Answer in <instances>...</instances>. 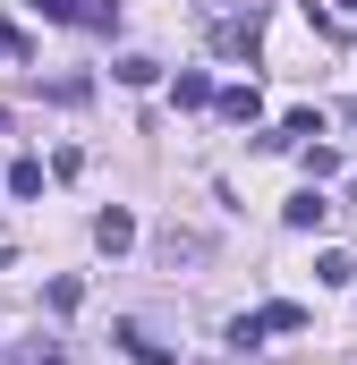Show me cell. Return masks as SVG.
<instances>
[{
	"label": "cell",
	"instance_id": "obj_14",
	"mask_svg": "<svg viewBox=\"0 0 357 365\" xmlns=\"http://www.w3.org/2000/svg\"><path fill=\"white\" fill-rule=\"evenodd\" d=\"M349 119H357V102H349Z\"/></svg>",
	"mask_w": 357,
	"mask_h": 365
},
{
	"label": "cell",
	"instance_id": "obj_11",
	"mask_svg": "<svg viewBox=\"0 0 357 365\" xmlns=\"http://www.w3.org/2000/svg\"><path fill=\"white\" fill-rule=\"evenodd\" d=\"M315 280H323V289H349L357 264H349V255H323V264H315Z\"/></svg>",
	"mask_w": 357,
	"mask_h": 365
},
{
	"label": "cell",
	"instance_id": "obj_5",
	"mask_svg": "<svg viewBox=\"0 0 357 365\" xmlns=\"http://www.w3.org/2000/svg\"><path fill=\"white\" fill-rule=\"evenodd\" d=\"M119 349H128V357H136V365H178L171 349H162V340H154V331H136V323H128V331H119Z\"/></svg>",
	"mask_w": 357,
	"mask_h": 365
},
{
	"label": "cell",
	"instance_id": "obj_1",
	"mask_svg": "<svg viewBox=\"0 0 357 365\" xmlns=\"http://www.w3.org/2000/svg\"><path fill=\"white\" fill-rule=\"evenodd\" d=\"M51 26H119V0H34Z\"/></svg>",
	"mask_w": 357,
	"mask_h": 365
},
{
	"label": "cell",
	"instance_id": "obj_8",
	"mask_svg": "<svg viewBox=\"0 0 357 365\" xmlns=\"http://www.w3.org/2000/svg\"><path fill=\"white\" fill-rule=\"evenodd\" d=\"M178 102L204 110V102H213V77H204V68H178Z\"/></svg>",
	"mask_w": 357,
	"mask_h": 365
},
{
	"label": "cell",
	"instance_id": "obj_2",
	"mask_svg": "<svg viewBox=\"0 0 357 365\" xmlns=\"http://www.w3.org/2000/svg\"><path fill=\"white\" fill-rule=\"evenodd\" d=\"M94 247H102V255H128V247H136V221H128V212L111 204V212L94 221Z\"/></svg>",
	"mask_w": 357,
	"mask_h": 365
},
{
	"label": "cell",
	"instance_id": "obj_9",
	"mask_svg": "<svg viewBox=\"0 0 357 365\" xmlns=\"http://www.w3.org/2000/svg\"><path fill=\"white\" fill-rule=\"evenodd\" d=\"M43 297H51V314H77V306H86V280H51Z\"/></svg>",
	"mask_w": 357,
	"mask_h": 365
},
{
	"label": "cell",
	"instance_id": "obj_7",
	"mask_svg": "<svg viewBox=\"0 0 357 365\" xmlns=\"http://www.w3.org/2000/svg\"><path fill=\"white\" fill-rule=\"evenodd\" d=\"M264 331H306V306H289V297H272V306H264Z\"/></svg>",
	"mask_w": 357,
	"mask_h": 365
},
{
	"label": "cell",
	"instance_id": "obj_6",
	"mask_svg": "<svg viewBox=\"0 0 357 365\" xmlns=\"http://www.w3.org/2000/svg\"><path fill=\"white\" fill-rule=\"evenodd\" d=\"M196 255H204V238H196V230H162V264H196Z\"/></svg>",
	"mask_w": 357,
	"mask_h": 365
},
{
	"label": "cell",
	"instance_id": "obj_12",
	"mask_svg": "<svg viewBox=\"0 0 357 365\" xmlns=\"http://www.w3.org/2000/svg\"><path fill=\"white\" fill-rule=\"evenodd\" d=\"M154 77H162V68H154L145 51H128V60H119V86H154Z\"/></svg>",
	"mask_w": 357,
	"mask_h": 365
},
{
	"label": "cell",
	"instance_id": "obj_13",
	"mask_svg": "<svg viewBox=\"0 0 357 365\" xmlns=\"http://www.w3.org/2000/svg\"><path fill=\"white\" fill-rule=\"evenodd\" d=\"M17 365H60V349H51V340H26V349H17Z\"/></svg>",
	"mask_w": 357,
	"mask_h": 365
},
{
	"label": "cell",
	"instance_id": "obj_10",
	"mask_svg": "<svg viewBox=\"0 0 357 365\" xmlns=\"http://www.w3.org/2000/svg\"><path fill=\"white\" fill-rule=\"evenodd\" d=\"M9 195H43V162H9Z\"/></svg>",
	"mask_w": 357,
	"mask_h": 365
},
{
	"label": "cell",
	"instance_id": "obj_3",
	"mask_svg": "<svg viewBox=\"0 0 357 365\" xmlns=\"http://www.w3.org/2000/svg\"><path fill=\"white\" fill-rule=\"evenodd\" d=\"M323 212H332V204H323L315 187H298V195L281 204V221H289V230H323Z\"/></svg>",
	"mask_w": 357,
	"mask_h": 365
},
{
	"label": "cell",
	"instance_id": "obj_4",
	"mask_svg": "<svg viewBox=\"0 0 357 365\" xmlns=\"http://www.w3.org/2000/svg\"><path fill=\"white\" fill-rule=\"evenodd\" d=\"M213 102H221V119H238V128L264 119V93H256V86H230V93H213Z\"/></svg>",
	"mask_w": 357,
	"mask_h": 365
}]
</instances>
